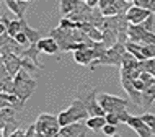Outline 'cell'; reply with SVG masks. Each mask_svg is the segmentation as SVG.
Wrapping results in <instances>:
<instances>
[{
	"mask_svg": "<svg viewBox=\"0 0 155 137\" xmlns=\"http://www.w3.org/2000/svg\"><path fill=\"white\" fill-rule=\"evenodd\" d=\"M88 118H90L88 108H87L85 103L77 96L72 99V103H70V106L67 108V109L61 111V113L57 114L61 127L67 126V124H70V122H75V121H83V119H88Z\"/></svg>",
	"mask_w": 155,
	"mask_h": 137,
	"instance_id": "obj_1",
	"label": "cell"
},
{
	"mask_svg": "<svg viewBox=\"0 0 155 137\" xmlns=\"http://www.w3.org/2000/svg\"><path fill=\"white\" fill-rule=\"evenodd\" d=\"M13 80H15V91H13V93L21 99L23 103H26V99L35 93V90L38 86L36 80L31 77V73L28 72L26 69H23V67L13 77Z\"/></svg>",
	"mask_w": 155,
	"mask_h": 137,
	"instance_id": "obj_2",
	"label": "cell"
},
{
	"mask_svg": "<svg viewBox=\"0 0 155 137\" xmlns=\"http://www.w3.org/2000/svg\"><path fill=\"white\" fill-rule=\"evenodd\" d=\"M36 135H44V137H56L59 135L61 124L57 116L51 113H41L36 118Z\"/></svg>",
	"mask_w": 155,
	"mask_h": 137,
	"instance_id": "obj_3",
	"label": "cell"
},
{
	"mask_svg": "<svg viewBox=\"0 0 155 137\" xmlns=\"http://www.w3.org/2000/svg\"><path fill=\"white\" fill-rule=\"evenodd\" d=\"M126 52V44L124 43H116L114 46L106 49L103 57L93 60V64L90 65V70H95L96 65H116V67H121L123 65V57Z\"/></svg>",
	"mask_w": 155,
	"mask_h": 137,
	"instance_id": "obj_4",
	"label": "cell"
},
{
	"mask_svg": "<svg viewBox=\"0 0 155 137\" xmlns=\"http://www.w3.org/2000/svg\"><path fill=\"white\" fill-rule=\"evenodd\" d=\"M129 41H134V43H139V44H155V33L147 30L142 23L137 24H129Z\"/></svg>",
	"mask_w": 155,
	"mask_h": 137,
	"instance_id": "obj_5",
	"label": "cell"
},
{
	"mask_svg": "<svg viewBox=\"0 0 155 137\" xmlns=\"http://www.w3.org/2000/svg\"><path fill=\"white\" fill-rule=\"evenodd\" d=\"M49 36L56 38V41L59 43L61 51H69L70 44L77 43V41H75V28L70 30V28H64L59 24L57 28H52V30L49 31Z\"/></svg>",
	"mask_w": 155,
	"mask_h": 137,
	"instance_id": "obj_6",
	"label": "cell"
},
{
	"mask_svg": "<svg viewBox=\"0 0 155 137\" xmlns=\"http://www.w3.org/2000/svg\"><path fill=\"white\" fill-rule=\"evenodd\" d=\"M140 78L145 82V88L142 90V106L144 109H149L155 101V77L150 72L144 70L140 73Z\"/></svg>",
	"mask_w": 155,
	"mask_h": 137,
	"instance_id": "obj_7",
	"label": "cell"
},
{
	"mask_svg": "<svg viewBox=\"0 0 155 137\" xmlns=\"http://www.w3.org/2000/svg\"><path fill=\"white\" fill-rule=\"evenodd\" d=\"M98 101L106 113H114V111L121 109V108L127 106V99L126 98L110 95V93H98Z\"/></svg>",
	"mask_w": 155,
	"mask_h": 137,
	"instance_id": "obj_8",
	"label": "cell"
},
{
	"mask_svg": "<svg viewBox=\"0 0 155 137\" xmlns=\"http://www.w3.org/2000/svg\"><path fill=\"white\" fill-rule=\"evenodd\" d=\"M88 129L87 126V119L85 121H75L70 122L67 126H62L59 131V137H82V135H88Z\"/></svg>",
	"mask_w": 155,
	"mask_h": 137,
	"instance_id": "obj_9",
	"label": "cell"
},
{
	"mask_svg": "<svg viewBox=\"0 0 155 137\" xmlns=\"http://www.w3.org/2000/svg\"><path fill=\"white\" fill-rule=\"evenodd\" d=\"M121 86H123L124 91L129 95V99H131L134 105L142 106V91L136 88L132 77H129L127 73H121Z\"/></svg>",
	"mask_w": 155,
	"mask_h": 137,
	"instance_id": "obj_10",
	"label": "cell"
},
{
	"mask_svg": "<svg viewBox=\"0 0 155 137\" xmlns=\"http://www.w3.org/2000/svg\"><path fill=\"white\" fill-rule=\"evenodd\" d=\"M127 124L131 129H134L137 132V135H140V137H150V135H153V132L152 129H150V126L147 122L142 119V116H129V119H127Z\"/></svg>",
	"mask_w": 155,
	"mask_h": 137,
	"instance_id": "obj_11",
	"label": "cell"
},
{
	"mask_svg": "<svg viewBox=\"0 0 155 137\" xmlns=\"http://www.w3.org/2000/svg\"><path fill=\"white\" fill-rule=\"evenodd\" d=\"M152 13L150 10H147V8L144 7H137V5H131V8H129L127 11H126V16H127L129 23L132 24H137V23H142L147 16Z\"/></svg>",
	"mask_w": 155,
	"mask_h": 137,
	"instance_id": "obj_12",
	"label": "cell"
},
{
	"mask_svg": "<svg viewBox=\"0 0 155 137\" xmlns=\"http://www.w3.org/2000/svg\"><path fill=\"white\" fill-rule=\"evenodd\" d=\"M74 60L80 65H91V62L96 60V54L93 47H85V49H78L74 51Z\"/></svg>",
	"mask_w": 155,
	"mask_h": 137,
	"instance_id": "obj_13",
	"label": "cell"
},
{
	"mask_svg": "<svg viewBox=\"0 0 155 137\" xmlns=\"http://www.w3.org/2000/svg\"><path fill=\"white\" fill-rule=\"evenodd\" d=\"M3 3L8 7L12 13H15L18 18H25V11L30 7V2L26 0H3Z\"/></svg>",
	"mask_w": 155,
	"mask_h": 137,
	"instance_id": "obj_14",
	"label": "cell"
},
{
	"mask_svg": "<svg viewBox=\"0 0 155 137\" xmlns=\"http://www.w3.org/2000/svg\"><path fill=\"white\" fill-rule=\"evenodd\" d=\"M38 47H39L41 52H46V54H57V51H61L59 43H57L56 38H52V36L41 38L38 41Z\"/></svg>",
	"mask_w": 155,
	"mask_h": 137,
	"instance_id": "obj_15",
	"label": "cell"
},
{
	"mask_svg": "<svg viewBox=\"0 0 155 137\" xmlns=\"http://www.w3.org/2000/svg\"><path fill=\"white\" fill-rule=\"evenodd\" d=\"M39 54H41V51H39V47H38V43H33V44H30V46H26V47H25V51H23L21 56L31 59L38 65V67L43 69V64H41L39 59H38V57H39Z\"/></svg>",
	"mask_w": 155,
	"mask_h": 137,
	"instance_id": "obj_16",
	"label": "cell"
},
{
	"mask_svg": "<svg viewBox=\"0 0 155 137\" xmlns=\"http://www.w3.org/2000/svg\"><path fill=\"white\" fill-rule=\"evenodd\" d=\"M106 122H108L106 116H90V118L87 119V126H88L90 131H93V132L101 131Z\"/></svg>",
	"mask_w": 155,
	"mask_h": 137,
	"instance_id": "obj_17",
	"label": "cell"
},
{
	"mask_svg": "<svg viewBox=\"0 0 155 137\" xmlns=\"http://www.w3.org/2000/svg\"><path fill=\"white\" fill-rule=\"evenodd\" d=\"M21 23H23V31H25V34H26L28 39H30V44L38 43V41L41 39V33L38 31V30H35V28H31L30 24L26 23V20H25V18H21Z\"/></svg>",
	"mask_w": 155,
	"mask_h": 137,
	"instance_id": "obj_18",
	"label": "cell"
},
{
	"mask_svg": "<svg viewBox=\"0 0 155 137\" xmlns=\"http://www.w3.org/2000/svg\"><path fill=\"white\" fill-rule=\"evenodd\" d=\"M126 49H127L129 52H132L139 60H145V56H144V52H142V44L134 43V41H127V43H126Z\"/></svg>",
	"mask_w": 155,
	"mask_h": 137,
	"instance_id": "obj_19",
	"label": "cell"
},
{
	"mask_svg": "<svg viewBox=\"0 0 155 137\" xmlns=\"http://www.w3.org/2000/svg\"><path fill=\"white\" fill-rule=\"evenodd\" d=\"M0 91H5V93H13L15 91V80L12 75L0 78Z\"/></svg>",
	"mask_w": 155,
	"mask_h": 137,
	"instance_id": "obj_20",
	"label": "cell"
},
{
	"mask_svg": "<svg viewBox=\"0 0 155 137\" xmlns=\"http://www.w3.org/2000/svg\"><path fill=\"white\" fill-rule=\"evenodd\" d=\"M78 2H80V0H61V13H62V16L72 13L75 8H77Z\"/></svg>",
	"mask_w": 155,
	"mask_h": 137,
	"instance_id": "obj_21",
	"label": "cell"
},
{
	"mask_svg": "<svg viewBox=\"0 0 155 137\" xmlns=\"http://www.w3.org/2000/svg\"><path fill=\"white\" fill-rule=\"evenodd\" d=\"M20 31H23V23H21V18H16L13 21L10 23V26H8V34L10 36H16Z\"/></svg>",
	"mask_w": 155,
	"mask_h": 137,
	"instance_id": "obj_22",
	"label": "cell"
},
{
	"mask_svg": "<svg viewBox=\"0 0 155 137\" xmlns=\"http://www.w3.org/2000/svg\"><path fill=\"white\" fill-rule=\"evenodd\" d=\"M132 3L137 7H144L147 10H150L152 13H155V0H132Z\"/></svg>",
	"mask_w": 155,
	"mask_h": 137,
	"instance_id": "obj_23",
	"label": "cell"
},
{
	"mask_svg": "<svg viewBox=\"0 0 155 137\" xmlns=\"http://www.w3.org/2000/svg\"><path fill=\"white\" fill-rule=\"evenodd\" d=\"M131 3L132 2H127V0H114V2H113V5L118 8L119 13H126V11L131 8Z\"/></svg>",
	"mask_w": 155,
	"mask_h": 137,
	"instance_id": "obj_24",
	"label": "cell"
},
{
	"mask_svg": "<svg viewBox=\"0 0 155 137\" xmlns=\"http://www.w3.org/2000/svg\"><path fill=\"white\" fill-rule=\"evenodd\" d=\"M142 52H144L145 59L155 57V44H142Z\"/></svg>",
	"mask_w": 155,
	"mask_h": 137,
	"instance_id": "obj_25",
	"label": "cell"
},
{
	"mask_svg": "<svg viewBox=\"0 0 155 137\" xmlns=\"http://www.w3.org/2000/svg\"><path fill=\"white\" fill-rule=\"evenodd\" d=\"M88 36H90L93 41H103V31L100 30V28H96V26H91V28H90Z\"/></svg>",
	"mask_w": 155,
	"mask_h": 137,
	"instance_id": "obj_26",
	"label": "cell"
},
{
	"mask_svg": "<svg viewBox=\"0 0 155 137\" xmlns=\"http://www.w3.org/2000/svg\"><path fill=\"white\" fill-rule=\"evenodd\" d=\"M101 132H103L104 135H108V137L116 135V124H110V122H106V124H104V127L101 129Z\"/></svg>",
	"mask_w": 155,
	"mask_h": 137,
	"instance_id": "obj_27",
	"label": "cell"
},
{
	"mask_svg": "<svg viewBox=\"0 0 155 137\" xmlns=\"http://www.w3.org/2000/svg\"><path fill=\"white\" fill-rule=\"evenodd\" d=\"M142 119H144L145 122L150 126V129H152L153 132V135H155V114H150V113H145V114H142Z\"/></svg>",
	"mask_w": 155,
	"mask_h": 137,
	"instance_id": "obj_28",
	"label": "cell"
},
{
	"mask_svg": "<svg viewBox=\"0 0 155 137\" xmlns=\"http://www.w3.org/2000/svg\"><path fill=\"white\" fill-rule=\"evenodd\" d=\"M59 24H61V26H64V28H70V30H74V28H78V23L72 21L69 16H62V20H61Z\"/></svg>",
	"mask_w": 155,
	"mask_h": 137,
	"instance_id": "obj_29",
	"label": "cell"
},
{
	"mask_svg": "<svg viewBox=\"0 0 155 137\" xmlns=\"http://www.w3.org/2000/svg\"><path fill=\"white\" fill-rule=\"evenodd\" d=\"M10 23H12V21L7 18V15H2V16H0V34H3V33L8 31Z\"/></svg>",
	"mask_w": 155,
	"mask_h": 137,
	"instance_id": "obj_30",
	"label": "cell"
},
{
	"mask_svg": "<svg viewBox=\"0 0 155 137\" xmlns=\"http://www.w3.org/2000/svg\"><path fill=\"white\" fill-rule=\"evenodd\" d=\"M100 10H101V8H100ZM101 13L104 15V16H114V15H118L119 11H118V8H116L114 5H108V7H104L103 10H101Z\"/></svg>",
	"mask_w": 155,
	"mask_h": 137,
	"instance_id": "obj_31",
	"label": "cell"
},
{
	"mask_svg": "<svg viewBox=\"0 0 155 137\" xmlns=\"http://www.w3.org/2000/svg\"><path fill=\"white\" fill-rule=\"evenodd\" d=\"M13 38L18 41V43L21 44V46H25V47H26V46H30V39H28V36L25 34V31H20L16 36H13Z\"/></svg>",
	"mask_w": 155,
	"mask_h": 137,
	"instance_id": "obj_32",
	"label": "cell"
},
{
	"mask_svg": "<svg viewBox=\"0 0 155 137\" xmlns=\"http://www.w3.org/2000/svg\"><path fill=\"white\" fill-rule=\"evenodd\" d=\"M104 116H106V121L110 124H116V126H118V124L121 122V119L118 118V114H116V113H106Z\"/></svg>",
	"mask_w": 155,
	"mask_h": 137,
	"instance_id": "obj_33",
	"label": "cell"
},
{
	"mask_svg": "<svg viewBox=\"0 0 155 137\" xmlns=\"http://www.w3.org/2000/svg\"><path fill=\"white\" fill-rule=\"evenodd\" d=\"M36 135V124H30L26 129V134H25V137H33Z\"/></svg>",
	"mask_w": 155,
	"mask_h": 137,
	"instance_id": "obj_34",
	"label": "cell"
},
{
	"mask_svg": "<svg viewBox=\"0 0 155 137\" xmlns=\"http://www.w3.org/2000/svg\"><path fill=\"white\" fill-rule=\"evenodd\" d=\"M26 134V129H21V127H16V129L10 134V137H23Z\"/></svg>",
	"mask_w": 155,
	"mask_h": 137,
	"instance_id": "obj_35",
	"label": "cell"
},
{
	"mask_svg": "<svg viewBox=\"0 0 155 137\" xmlns=\"http://www.w3.org/2000/svg\"><path fill=\"white\" fill-rule=\"evenodd\" d=\"M111 3H113V0H100V2H98V8H101V10H103L104 7L111 5Z\"/></svg>",
	"mask_w": 155,
	"mask_h": 137,
	"instance_id": "obj_36",
	"label": "cell"
},
{
	"mask_svg": "<svg viewBox=\"0 0 155 137\" xmlns=\"http://www.w3.org/2000/svg\"><path fill=\"white\" fill-rule=\"evenodd\" d=\"M98 2L100 0H87V3L91 7V8H95V7H98Z\"/></svg>",
	"mask_w": 155,
	"mask_h": 137,
	"instance_id": "obj_37",
	"label": "cell"
},
{
	"mask_svg": "<svg viewBox=\"0 0 155 137\" xmlns=\"http://www.w3.org/2000/svg\"><path fill=\"white\" fill-rule=\"evenodd\" d=\"M127 2H132V0H127Z\"/></svg>",
	"mask_w": 155,
	"mask_h": 137,
	"instance_id": "obj_38",
	"label": "cell"
},
{
	"mask_svg": "<svg viewBox=\"0 0 155 137\" xmlns=\"http://www.w3.org/2000/svg\"><path fill=\"white\" fill-rule=\"evenodd\" d=\"M83 2H87V0H83Z\"/></svg>",
	"mask_w": 155,
	"mask_h": 137,
	"instance_id": "obj_39",
	"label": "cell"
},
{
	"mask_svg": "<svg viewBox=\"0 0 155 137\" xmlns=\"http://www.w3.org/2000/svg\"><path fill=\"white\" fill-rule=\"evenodd\" d=\"M113 2H114V0H113Z\"/></svg>",
	"mask_w": 155,
	"mask_h": 137,
	"instance_id": "obj_40",
	"label": "cell"
}]
</instances>
